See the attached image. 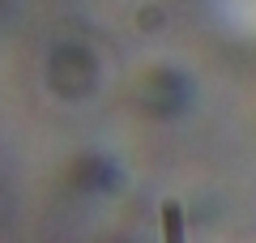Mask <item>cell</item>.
Segmentation results:
<instances>
[{
  "label": "cell",
  "mask_w": 256,
  "mask_h": 243,
  "mask_svg": "<svg viewBox=\"0 0 256 243\" xmlns=\"http://www.w3.org/2000/svg\"><path fill=\"white\" fill-rule=\"evenodd\" d=\"M162 243H184V209L175 200L162 205Z\"/></svg>",
  "instance_id": "obj_1"
}]
</instances>
